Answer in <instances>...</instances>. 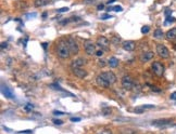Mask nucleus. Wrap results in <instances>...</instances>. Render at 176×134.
Here are the masks:
<instances>
[{
  "mask_svg": "<svg viewBox=\"0 0 176 134\" xmlns=\"http://www.w3.org/2000/svg\"><path fill=\"white\" fill-rule=\"evenodd\" d=\"M57 54L61 58H69L71 55V50L67 40H60L57 45Z\"/></svg>",
  "mask_w": 176,
  "mask_h": 134,
  "instance_id": "nucleus-1",
  "label": "nucleus"
},
{
  "mask_svg": "<svg viewBox=\"0 0 176 134\" xmlns=\"http://www.w3.org/2000/svg\"><path fill=\"white\" fill-rule=\"evenodd\" d=\"M122 87H123L126 91L133 90V88H134V81H133L131 76H124V77L122 78Z\"/></svg>",
  "mask_w": 176,
  "mask_h": 134,
  "instance_id": "nucleus-2",
  "label": "nucleus"
},
{
  "mask_svg": "<svg viewBox=\"0 0 176 134\" xmlns=\"http://www.w3.org/2000/svg\"><path fill=\"white\" fill-rule=\"evenodd\" d=\"M151 68L152 71L156 74L158 77H162V75L164 74V66L160 62H153Z\"/></svg>",
  "mask_w": 176,
  "mask_h": 134,
  "instance_id": "nucleus-3",
  "label": "nucleus"
},
{
  "mask_svg": "<svg viewBox=\"0 0 176 134\" xmlns=\"http://www.w3.org/2000/svg\"><path fill=\"white\" fill-rule=\"evenodd\" d=\"M157 53L160 57L162 58H168L170 56V51L164 45H157Z\"/></svg>",
  "mask_w": 176,
  "mask_h": 134,
  "instance_id": "nucleus-4",
  "label": "nucleus"
},
{
  "mask_svg": "<svg viewBox=\"0 0 176 134\" xmlns=\"http://www.w3.org/2000/svg\"><path fill=\"white\" fill-rule=\"evenodd\" d=\"M100 75H101L110 85H113V83L116 82V76H115V74L113 73V71H104V73H101Z\"/></svg>",
  "mask_w": 176,
  "mask_h": 134,
  "instance_id": "nucleus-5",
  "label": "nucleus"
},
{
  "mask_svg": "<svg viewBox=\"0 0 176 134\" xmlns=\"http://www.w3.org/2000/svg\"><path fill=\"white\" fill-rule=\"evenodd\" d=\"M67 43H69V47H70V50H71V53L73 54H77L79 52V47H78L77 42L74 40L73 38H67Z\"/></svg>",
  "mask_w": 176,
  "mask_h": 134,
  "instance_id": "nucleus-6",
  "label": "nucleus"
},
{
  "mask_svg": "<svg viewBox=\"0 0 176 134\" xmlns=\"http://www.w3.org/2000/svg\"><path fill=\"white\" fill-rule=\"evenodd\" d=\"M97 45L99 47H101V49H108L109 48V45H110V41L106 39V37L100 36L97 38Z\"/></svg>",
  "mask_w": 176,
  "mask_h": 134,
  "instance_id": "nucleus-7",
  "label": "nucleus"
},
{
  "mask_svg": "<svg viewBox=\"0 0 176 134\" xmlns=\"http://www.w3.org/2000/svg\"><path fill=\"white\" fill-rule=\"evenodd\" d=\"M1 92H2V94H3L7 98H14V93H13L12 90L10 89L8 85H2V87H1Z\"/></svg>",
  "mask_w": 176,
  "mask_h": 134,
  "instance_id": "nucleus-8",
  "label": "nucleus"
},
{
  "mask_svg": "<svg viewBox=\"0 0 176 134\" xmlns=\"http://www.w3.org/2000/svg\"><path fill=\"white\" fill-rule=\"evenodd\" d=\"M171 122H172V119H159V120H153L151 122V124L156 126H163L170 124Z\"/></svg>",
  "mask_w": 176,
  "mask_h": 134,
  "instance_id": "nucleus-9",
  "label": "nucleus"
},
{
  "mask_svg": "<svg viewBox=\"0 0 176 134\" xmlns=\"http://www.w3.org/2000/svg\"><path fill=\"white\" fill-rule=\"evenodd\" d=\"M84 49L86 51V53L88 55H93V54H96V47H95L94 43L91 42H86L84 45Z\"/></svg>",
  "mask_w": 176,
  "mask_h": 134,
  "instance_id": "nucleus-10",
  "label": "nucleus"
},
{
  "mask_svg": "<svg viewBox=\"0 0 176 134\" xmlns=\"http://www.w3.org/2000/svg\"><path fill=\"white\" fill-rule=\"evenodd\" d=\"M96 81H97V85H98L99 87H102V88H109L111 85L100 74H99L98 76H97V78H96Z\"/></svg>",
  "mask_w": 176,
  "mask_h": 134,
  "instance_id": "nucleus-11",
  "label": "nucleus"
},
{
  "mask_svg": "<svg viewBox=\"0 0 176 134\" xmlns=\"http://www.w3.org/2000/svg\"><path fill=\"white\" fill-rule=\"evenodd\" d=\"M85 64H86V60H85V58H83V57H79V58L74 60V61L72 62L71 66H72V68H78V67L84 66Z\"/></svg>",
  "mask_w": 176,
  "mask_h": 134,
  "instance_id": "nucleus-12",
  "label": "nucleus"
},
{
  "mask_svg": "<svg viewBox=\"0 0 176 134\" xmlns=\"http://www.w3.org/2000/svg\"><path fill=\"white\" fill-rule=\"evenodd\" d=\"M153 57H154V53L152 52V51H147V52H145L143 55L140 56V61L146 63V62L151 61Z\"/></svg>",
  "mask_w": 176,
  "mask_h": 134,
  "instance_id": "nucleus-13",
  "label": "nucleus"
},
{
  "mask_svg": "<svg viewBox=\"0 0 176 134\" xmlns=\"http://www.w3.org/2000/svg\"><path fill=\"white\" fill-rule=\"evenodd\" d=\"M122 47H123V49L125 50V51H134L135 50V42L134 41H125V42H123V45H122Z\"/></svg>",
  "mask_w": 176,
  "mask_h": 134,
  "instance_id": "nucleus-14",
  "label": "nucleus"
},
{
  "mask_svg": "<svg viewBox=\"0 0 176 134\" xmlns=\"http://www.w3.org/2000/svg\"><path fill=\"white\" fill-rule=\"evenodd\" d=\"M73 74L77 78H85L87 76V71L85 69H82L81 67H78V68H73Z\"/></svg>",
  "mask_w": 176,
  "mask_h": 134,
  "instance_id": "nucleus-15",
  "label": "nucleus"
},
{
  "mask_svg": "<svg viewBox=\"0 0 176 134\" xmlns=\"http://www.w3.org/2000/svg\"><path fill=\"white\" fill-rule=\"evenodd\" d=\"M152 108H154V105H143L139 106V107H136L134 111L137 113V114H143L146 109H152Z\"/></svg>",
  "mask_w": 176,
  "mask_h": 134,
  "instance_id": "nucleus-16",
  "label": "nucleus"
},
{
  "mask_svg": "<svg viewBox=\"0 0 176 134\" xmlns=\"http://www.w3.org/2000/svg\"><path fill=\"white\" fill-rule=\"evenodd\" d=\"M108 65L110 66L111 68H115L119 66V60L116 58L115 56H112L108 60Z\"/></svg>",
  "mask_w": 176,
  "mask_h": 134,
  "instance_id": "nucleus-17",
  "label": "nucleus"
},
{
  "mask_svg": "<svg viewBox=\"0 0 176 134\" xmlns=\"http://www.w3.org/2000/svg\"><path fill=\"white\" fill-rule=\"evenodd\" d=\"M165 37L168 40H175L176 39V28L170 29L168 33L165 34Z\"/></svg>",
  "mask_w": 176,
  "mask_h": 134,
  "instance_id": "nucleus-18",
  "label": "nucleus"
},
{
  "mask_svg": "<svg viewBox=\"0 0 176 134\" xmlns=\"http://www.w3.org/2000/svg\"><path fill=\"white\" fill-rule=\"evenodd\" d=\"M48 3H49V0H35V2H34L35 7H37V8L45 7V5H47Z\"/></svg>",
  "mask_w": 176,
  "mask_h": 134,
  "instance_id": "nucleus-19",
  "label": "nucleus"
},
{
  "mask_svg": "<svg viewBox=\"0 0 176 134\" xmlns=\"http://www.w3.org/2000/svg\"><path fill=\"white\" fill-rule=\"evenodd\" d=\"M153 36H154V38H157V39H162L164 37V34L163 32H162V29H156L154 33H153Z\"/></svg>",
  "mask_w": 176,
  "mask_h": 134,
  "instance_id": "nucleus-20",
  "label": "nucleus"
},
{
  "mask_svg": "<svg viewBox=\"0 0 176 134\" xmlns=\"http://www.w3.org/2000/svg\"><path fill=\"white\" fill-rule=\"evenodd\" d=\"M121 134H136V132L133 131L131 129H124V130H122Z\"/></svg>",
  "mask_w": 176,
  "mask_h": 134,
  "instance_id": "nucleus-21",
  "label": "nucleus"
},
{
  "mask_svg": "<svg viewBox=\"0 0 176 134\" xmlns=\"http://www.w3.org/2000/svg\"><path fill=\"white\" fill-rule=\"evenodd\" d=\"M149 30H150L149 26H143V28H141V33H143V34H148V33H149Z\"/></svg>",
  "mask_w": 176,
  "mask_h": 134,
  "instance_id": "nucleus-22",
  "label": "nucleus"
},
{
  "mask_svg": "<svg viewBox=\"0 0 176 134\" xmlns=\"http://www.w3.org/2000/svg\"><path fill=\"white\" fill-rule=\"evenodd\" d=\"M112 10H114V11H116V12H122V11H123L122 7H120V5H115V7H113Z\"/></svg>",
  "mask_w": 176,
  "mask_h": 134,
  "instance_id": "nucleus-23",
  "label": "nucleus"
},
{
  "mask_svg": "<svg viewBox=\"0 0 176 134\" xmlns=\"http://www.w3.org/2000/svg\"><path fill=\"white\" fill-rule=\"evenodd\" d=\"M98 134H112V131L109 130V129H106V130H102L100 131Z\"/></svg>",
  "mask_w": 176,
  "mask_h": 134,
  "instance_id": "nucleus-24",
  "label": "nucleus"
},
{
  "mask_svg": "<svg viewBox=\"0 0 176 134\" xmlns=\"http://www.w3.org/2000/svg\"><path fill=\"white\" fill-rule=\"evenodd\" d=\"M33 107L34 106L32 105V104H27V105L25 106V110H26V111H31V110L33 109Z\"/></svg>",
  "mask_w": 176,
  "mask_h": 134,
  "instance_id": "nucleus-25",
  "label": "nucleus"
},
{
  "mask_svg": "<svg viewBox=\"0 0 176 134\" xmlns=\"http://www.w3.org/2000/svg\"><path fill=\"white\" fill-rule=\"evenodd\" d=\"M52 121H53V123H54V124H62V123H63V121H62V120H60V119H53Z\"/></svg>",
  "mask_w": 176,
  "mask_h": 134,
  "instance_id": "nucleus-26",
  "label": "nucleus"
},
{
  "mask_svg": "<svg viewBox=\"0 0 176 134\" xmlns=\"http://www.w3.org/2000/svg\"><path fill=\"white\" fill-rule=\"evenodd\" d=\"M112 43H114V45H116V43H118V42H119L120 41V38H116V37H113V38H112Z\"/></svg>",
  "mask_w": 176,
  "mask_h": 134,
  "instance_id": "nucleus-27",
  "label": "nucleus"
},
{
  "mask_svg": "<svg viewBox=\"0 0 176 134\" xmlns=\"http://www.w3.org/2000/svg\"><path fill=\"white\" fill-rule=\"evenodd\" d=\"M96 55H97V56H102V55H103V51H102V49H101V50H99V51H96Z\"/></svg>",
  "mask_w": 176,
  "mask_h": 134,
  "instance_id": "nucleus-28",
  "label": "nucleus"
},
{
  "mask_svg": "<svg viewBox=\"0 0 176 134\" xmlns=\"http://www.w3.org/2000/svg\"><path fill=\"white\" fill-rule=\"evenodd\" d=\"M67 11H69V8H61V9H59V10H58V12H60V13L67 12Z\"/></svg>",
  "mask_w": 176,
  "mask_h": 134,
  "instance_id": "nucleus-29",
  "label": "nucleus"
},
{
  "mask_svg": "<svg viewBox=\"0 0 176 134\" xmlns=\"http://www.w3.org/2000/svg\"><path fill=\"white\" fill-rule=\"evenodd\" d=\"M53 115H56V116H61V115H64V113L59 111V110H54V111H53Z\"/></svg>",
  "mask_w": 176,
  "mask_h": 134,
  "instance_id": "nucleus-30",
  "label": "nucleus"
},
{
  "mask_svg": "<svg viewBox=\"0 0 176 134\" xmlns=\"http://www.w3.org/2000/svg\"><path fill=\"white\" fill-rule=\"evenodd\" d=\"M8 48V43L7 42H2L1 43V50H4V49H7Z\"/></svg>",
  "mask_w": 176,
  "mask_h": 134,
  "instance_id": "nucleus-31",
  "label": "nucleus"
},
{
  "mask_svg": "<svg viewBox=\"0 0 176 134\" xmlns=\"http://www.w3.org/2000/svg\"><path fill=\"white\" fill-rule=\"evenodd\" d=\"M32 133V130H27V131H20L19 134H31Z\"/></svg>",
  "mask_w": 176,
  "mask_h": 134,
  "instance_id": "nucleus-32",
  "label": "nucleus"
},
{
  "mask_svg": "<svg viewBox=\"0 0 176 134\" xmlns=\"http://www.w3.org/2000/svg\"><path fill=\"white\" fill-rule=\"evenodd\" d=\"M174 21H175V19H173V17L170 15V16H166V22H165V23H168V22H174Z\"/></svg>",
  "mask_w": 176,
  "mask_h": 134,
  "instance_id": "nucleus-33",
  "label": "nucleus"
},
{
  "mask_svg": "<svg viewBox=\"0 0 176 134\" xmlns=\"http://www.w3.org/2000/svg\"><path fill=\"white\" fill-rule=\"evenodd\" d=\"M98 64H99V66H101V67H103V66L106 65V62L103 61V60H100V61L98 62Z\"/></svg>",
  "mask_w": 176,
  "mask_h": 134,
  "instance_id": "nucleus-34",
  "label": "nucleus"
},
{
  "mask_svg": "<svg viewBox=\"0 0 176 134\" xmlns=\"http://www.w3.org/2000/svg\"><path fill=\"white\" fill-rule=\"evenodd\" d=\"M110 17H112V16L109 15V14H103L102 16H101V19H102V20H106V19H110Z\"/></svg>",
  "mask_w": 176,
  "mask_h": 134,
  "instance_id": "nucleus-35",
  "label": "nucleus"
},
{
  "mask_svg": "<svg viewBox=\"0 0 176 134\" xmlns=\"http://www.w3.org/2000/svg\"><path fill=\"white\" fill-rule=\"evenodd\" d=\"M71 121H73V122H78V121H81V118H72V119H71Z\"/></svg>",
  "mask_w": 176,
  "mask_h": 134,
  "instance_id": "nucleus-36",
  "label": "nucleus"
},
{
  "mask_svg": "<svg viewBox=\"0 0 176 134\" xmlns=\"http://www.w3.org/2000/svg\"><path fill=\"white\" fill-rule=\"evenodd\" d=\"M171 100H176V92H173L171 94Z\"/></svg>",
  "mask_w": 176,
  "mask_h": 134,
  "instance_id": "nucleus-37",
  "label": "nucleus"
},
{
  "mask_svg": "<svg viewBox=\"0 0 176 134\" xmlns=\"http://www.w3.org/2000/svg\"><path fill=\"white\" fill-rule=\"evenodd\" d=\"M85 1V3H94L96 0H84Z\"/></svg>",
  "mask_w": 176,
  "mask_h": 134,
  "instance_id": "nucleus-38",
  "label": "nucleus"
},
{
  "mask_svg": "<svg viewBox=\"0 0 176 134\" xmlns=\"http://www.w3.org/2000/svg\"><path fill=\"white\" fill-rule=\"evenodd\" d=\"M103 8H104V5H103V4H99L98 5V10H103Z\"/></svg>",
  "mask_w": 176,
  "mask_h": 134,
  "instance_id": "nucleus-39",
  "label": "nucleus"
},
{
  "mask_svg": "<svg viewBox=\"0 0 176 134\" xmlns=\"http://www.w3.org/2000/svg\"><path fill=\"white\" fill-rule=\"evenodd\" d=\"M115 0H109V1H108V4H110V3H113V2H114Z\"/></svg>",
  "mask_w": 176,
  "mask_h": 134,
  "instance_id": "nucleus-40",
  "label": "nucleus"
},
{
  "mask_svg": "<svg viewBox=\"0 0 176 134\" xmlns=\"http://www.w3.org/2000/svg\"><path fill=\"white\" fill-rule=\"evenodd\" d=\"M42 47H44V49L47 48V43H42Z\"/></svg>",
  "mask_w": 176,
  "mask_h": 134,
  "instance_id": "nucleus-41",
  "label": "nucleus"
},
{
  "mask_svg": "<svg viewBox=\"0 0 176 134\" xmlns=\"http://www.w3.org/2000/svg\"><path fill=\"white\" fill-rule=\"evenodd\" d=\"M46 16H47V13H42V17H46Z\"/></svg>",
  "mask_w": 176,
  "mask_h": 134,
  "instance_id": "nucleus-42",
  "label": "nucleus"
}]
</instances>
